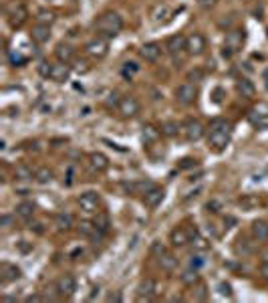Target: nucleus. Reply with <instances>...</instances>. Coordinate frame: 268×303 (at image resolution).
I'll list each match as a JSON object with an SVG mask.
<instances>
[{"label":"nucleus","instance_id":"nucleus-39","mask_svg":"<svg viewBox=\"0 0 268 303\" xmlns=\"http://www.w3.org/2000/svg\"><path fill=\"white\" fill-rule=\"evenodd\" d=\"M236 242H238L236 244V252H238V255H250V252H252V246H248L246 238H238Z\"/></svg>","mask_w":268,"mask_h":303},{"label":"nucleus","instance_id":"nucleus-48","mask_svg":"<svg viewBox=\"0 0 268 303\" xmlns=\"http://www.w3.org/2000/svg\"><path fill=\"white\" fill-rule=\"evenodd\" d=\"M119 104H121L119 93H115V91H113V93L109 95V99H107V106H119Z\"/></svg>","mask_w":268,"mask_h":303},{"label":"nucleus","instance_id":"nucleus-17","mask_svg":"<svg viewBox=\"0 0 268 303\" xmlns=\"http://www.w3.org/2000/svg\"><path fill=\"white\" fill-rule=\"evenodd\" d=\"M55 57H57L61 63H71V61H75V46L69 44V42H59L57 48H55Z\"/></svg>","mask_w":268,"mask_h":303},{"label":"nucleus","instance_id":"nucleus-16","mask_svg":"<svg viewBox=\"0 0 268 303\" xmlns=\"http://www.w3.org/2000/svg\"><path fill=\"white\" fill-rule=\"evenodd\" d=\"M190 240H192V234H190V232H188L184 226H176V228L170 232V242H172L176 248L186 246Z\"/></svg>","mask_w":268,"mask_h":303},{"label":"nucleus","instance_id":"nucleus-42","mask_svg":"<svg viewBox=\"0 0 268 303\" xmlns=\"http://www.w3.org/2000/svg\"><path fill=\"white\" fill-rule=\"evenodd\" d=\"M204 79V71L202 69H194L188 73V81H194V83H200Z\"/></svg>","mask_w":268,"mask_h":303},{"label":"nucleus","instance_id":"nucleus-38","mask_svg":"<svg viewBox=\"0 0 268 303\" xmlns=\"http://www.w3.org/2000/svg\"><path fill=\"white\" fill-rule=\"evenodd\" d=\"M170 14V10H168V6H157L153 12H151V18L155 20V22H162L166 16Z\"/></svg>","mask_w":268,"mask_h":303},{"label":"nucleus","instance_id":"nucleus-5","mask_svg":"<svg viewBox=\"0 0 268 303\" xmlns=\"http://www.w3.org/2000/svg\"><path fill=\"white\" fill-rule=\"evenodd\" d=\"M196 99H198V89L194 83H182L178 89H176V101L180 106H194L196 104Z\"/></svg>","mask_w":268,"mask_h":303},{"label":"nucleus","instance_id":"nucleus-51","mask_svg":"<svg viewBox=\"0 0 268 303\" xmlns=\"http://www.w3.org/2000/svg\"><path fill=\"white\" fill-rule=\"evenodd\" d=\"M220 293L226 295V297H232V287H230V283H220Z\"/></svg>","mask_w":268,"mask_h":303},{"label":"nucleus","instance_id":"nucleus-56","mask_svg":"<svg viewBox=\"0 0 268 303\" xmlns=\"http://www.w3.org/2000/svg\"><path fill=\"white\" fill-rule=\"evenodd\" d=\"M26 301H28V303H32V301H42V297H40V295H28Z\"/></svg>","mask_w":268,"mask_h":303},{"label":"nucleus","instance_id":"nucleus-22","mask_svg":"<svg viewBox=\"0 0 268 303\" xmlns=\"http://www.w3.org/2000/svg\"><path fill=\"white\" fill-rule=\"evenodd\" d=\"M252 236L258 242H266L268 240V222L266 220H254L252 222Z\"/></svg>","mask_w":268,"mask_h":303},{"label":"nucleus","instance_id":"nucleus-8","mask_svg":"<svg viewBox=\"0 0 268 303\" xmlns=\"http://www.w3.org/2000/svg\"><path fill=\"white\" fill-rule=\"evenodd\" d=\"M99 206H101V198H99V194L97 192H83L81 196H79V208L83 210V212H87V214H95L97 210H99Z\"/></svg>","mask_w":268,"mask_h":303},{"label":"nucleus","instance_id":"nucleus-40","mask_svg":"<svg viewBox=\"0 0 268 303\" xmlns=\"http://www.w3.org/2000/svg\"><path fill=\"white\" fill-rule=\"evenodd\" d=\"M194 291H196V293H194V297H196L198 301H206V299H208V289H206V285L198 283V287H196Z\"/></svg>","mask_w":268,"mask_h":303},{"label":"nucleus","instance_id":"nucleus-55","mask_svg":"<svg viewBox=\"0 0 268 303\" xmlns=\"http://www.w3.org/2000/svg\"><path fill=\"white\" fill-rule=\"evenodd\" d=\"M10 61H12V63H18V65H22V63H24V59H22V57H18V55H10Z\"/></svg>","mask_w":268,"mask_h":303},{"label":"nucleus","instance_id":"nucleus-44","mask_svg":"<svg viewBox=\"0 0 268 303\" xmlns=\"http://www.w3.org/2000/svg\"><path fill=\"white\" fill-rule=\"evenodd\" d=\"M50 69H52V63H46V61H42V63L38 65V73H40V77H46V79H48V75H50Z\"/></svg>","mask_w":268,"mask_h":303},{"label":"nucleus","instance_id":"nucleus-50","mask_svg":"<svg viewBox=\"0 0 268 303\" xmlns=\"http://www.w3.org/2000/svg\"><path fill=\"white\" fill-rule=\"evenodd\" d=\"M192 166H196V160L194 158H184L182 164H180V170H186V168H192Z\"/></svg>","mask_w":268,"mask_h":303},{"label":"nucleus","instance_id":"nucleus-27","mask_svg":"<svg viewBox=\"0 0 268 303\" xmlns=\"http://www.w3.org/2000/svg\"><path fill=\"white\" fill-rule=\"evenodd\" d=\"M34 212H36V206L32 204L30 200H24V202H20V204H16V216H20V218H24V220L32 218Z\"/></svg>","mask_w":268,"mask_h":303},{"label":"nucleus","instance_id":"nucleus-43","mask_svg":"<svg viewBox=\"0 0 268 303\" xmlns=\"http://www.w3.org/2000/svg\"><path fill=\"white\" fill-rule=\"evenodd\" d=\"M204 263H206V261H204L200 255H192V257H190V267H192V269H198V271H200V269L204 267Z\"/></svg>","mask_w":268,"mask_h":303},{"label":"nucleus","instance_id":"nucleus-12","mask_svg":"<svg viewBox=\"0 0 268 303\" xmlns=\"http://www.w3.org/2000/svg\"><path fill=\"white\" fill-rule=\"evenodd\" d=\"M139 57L147 63H155L159 57H162V44L159 42H145L139 48Z\"/></svg>","mask_w":268,"mask_h":303},{"label":"nucleus","instance_id":"nucleus-15","mask_svg":"<svg viewBox=\"0 0 268 303\" xmlns=\"http://www.w3.org/2000/svg\"><path fill=\"white\" fill-rule=\"evenodd\" d=\"M155 293H157V283L153 279H143L137 285V299L139 301H149Z\"/></svg>","mask_w":268,"mask_h":303},{"label":"nucleus","instance_id":"nucleus-54","mask_svg":"<svg viewBox=\"0 0 268 303\" xmlns=\"http://www.w3.org/2000/svg\"><path fill=\"white\" fill-rule=\"evenodd\" d=\"M208 208H214L212 212H218V208H220V204H218V202H216V200H212V202H208Z\"/></svg>","mask_w":268,"mask_h":303},{"label":"nucleus","instance_id":"nucleus-6","mask_svg":"<svg viewBox=\"0 0 268 303\" xmlns=\"http://www.w3.org/2000/svg\"><path fill=\"white\" fill-rule=\"evenodd\" d=\"M85 50H87V55L93 57V59H103V57H107V53H109V42H107V38L97 34L95 38H91L85 44Z\"/></svg>","mask_w":268,"mask_h":303},{"label":"nucleus","instance_id":"nucleus-49","mask_svg":"<svg viewBox=\"0 0 268 303\" xmlns=\"http://www.w3.org/2000/svg\"><path fill=\"white\" fill-rule=\"evenodd\" d=\"M196 2H198L202 8H214V6H216L218 0H196Z\"/></svg>","mask_w":268,"mask_h":303},{"label":"nucleus","instance_id":"nucleus-57","mask_svg":"<svg viewBox=\"0 0 268 303\" xmlns=\"http://www.w3.org/2000/svg\"><path fill=\"white\" fill-rule=\"evenodd\" d=\"M214 95H216V97H214V101H216V104H220V101H222V89H216V93H214Z\"/></svg>","mask_w":268,"mask_h":303},{"label":"nucleus","instance_id":"nucleus-41","mask_svg":"<svg viewBox=\"0 0 268 303\" xmlns=\"http://www.w3.org/2000/svg\"><path fill=\"white\" fill-rule=\"evenodd\" d=\"M166 252V246L159 242V240H153L151 242V255H155V257H159V255H164Z\"/></svg>","mask_w":268,"mask_h":303},{"label":"nucleus","instance_id":"nucleus-19","mask_svg":"<svg viewBox=\"0 0 268 303\" xmlns=\"http://www.w3.org/2000/svg\"><path fill=\"white\" fill-rule=\"evenodd\" d=\"M242 42H244V30H240V28H234V30H228L226 32V40H224V46H228V48H232L234 53L242 46Z\"/></svg>","mask_w":268,"mask_h":303},{"label":"nucleus","instance_id":"nucleus-31","mask_svg":"<svg viewBox=\"0 0 268 303\" xmlns=\"http://www.w3.org/2000/svg\"><path fill=\"white\" fill-rule=\"evenodd\" d=\"M159 130H162V136L174 138V136H178V132H180L182 128H180V124H178V122H172V120H168V122H164L162 126H159Z\"/></svg>","mask_w":268,"mask_h":303},{"label":"nucleus","instance_id":"nucleus-24","mask_svg":"<svg viewBox=\"0 0 268 303\" xmlns=\"http://www.w3.org/2000/svg\"><path fill=\"white\" fill-rule=\"evenodd\" d=\"M157 263H159V267H162L164 271H168V273H172L176 267H178V259H176V255H172V252H164V255H159L157 257Z\"/></svg>","mask_w":268,"mask_h":303},{"label":"nucleus","instance_id":"nucleus-32","mask_svg":"<svg viewBox=\"0 0 268 303\" xmlns=\"http://www.w3.org/2000/svg\"><path fill=\"white\" fill-rule=\"evenodd\" d=\"M52 178H55V174H52V170L46 168V166H42V168H38L34 172V180L38 184H48V182H52Z\"/></svg>","mask_w":268,"mask_h":303},{"label":"nucleus","instance_id":"nucleus-13","mask_svg":"<svg viewBox=\"0 0 268 303\" xmlns=\"http://www.w3.org/2000/svg\"><path fill=\"white\" fill-rule=\"evenodd\" d=\"M89 168H91V172L101 174L109 168V158L101 154V152H93V154H89Z\"/></svg>","mask_w":268,"mask_h":303},{"label":"nucleus","instance_id":"nucleus-14","mask_svg":"<svg viewBox=\"0 0 268 303\" xmlns=\"http://www.w3.org/2000/svg\"><path fill=\"white\" fill-rule=\"evenodd\" d=\"M71 71H73V69L69 67V63H57V65H52L48 79L55 81V83H65V81H69Z\"/></svg>","mask_w":268,"mask_h":303},{"label":"nucleus","instance_id":"nucleus-47","mask_svg":"<svg viewBox=\"0 0 268 303\" xmlns=\"http://www.w3.org/2000/svg\"><path fill=\"white\" fill-rule=\"evenodd\" d=\"M107 301H109V303H121V301H123V295H121L119 291H113V293L107 295Z\"/></svg>","mask_w":268,"mask_h":303},{"label":"nucleus","instance_id":"nucleus-21","mask_svg":"<svg viewBox=\"0 0 268 303\" xmlns=\"http://www.w3.org/2000/svg\"><path fill=\"white\" fill-rule=\"evenodd\" d=\"M30 38L36 44H44L50 38V26L48 24H34L32 30H30Z\"/></svg>","mask_w":268,"mask_h":303},{"label":"nucleus","instance_id":"nucleus-58","mask_svg":"<svg viewBox=\"0 0 268 303\" xmlns=\"http://www.w3.org/2000/svg\"><path fill=\"white\" fill-rule=\"evenodd\" d=\"M264 261H268V250H266V252H264Z\"/></svg>","mask_w":268,"mask_h":303},{"label":"nucleus","instance_id":"nucleus-35","mask_svg":"<svg viewBox=\"0 0 268 303\" xmlns=\"http://www.w3.org/2000/svg\"><path fill=\"white\" fill-rule=\"evenodd\" d=\"M36 20H38V24H52L55 22V12H50V10H38V14H36Z\"/></svg>","mask_w":268,"mask_h":303},{"label":"nucleus","instance_id":"nucleus-34","mask_svg":"<svg viewBox=\"0 0 268 303\" xmlns=\"http://www.w3.org/2000/svg\"><path fill=\"white\" fill-rule=\"evenodd\" d=\"M14 178H16V180H24V182H28V180H32V178H34V172H32L26 164H20V166H16V170H14Z\"/></svg>","mask_w":268,"mask_h":303},{"label":"nucleus","instance_id":"nucleus-1","mask_svg":"<svg viewBox=\"0 0 268 303\" xmlns=\"http://www.w3.org/2000/svg\"><path fill=\"white\" fill-rule=\"evenodd\" d=\"M95 30L99 36L103 38H115L121 30H123V18L119 12H103L97 22H95Z\"/></svg>","mask_w":268,"mask_h":303},{"label":"nucleus","instance_id":"nucleus-10","mask_svg":"<svg viewBox=\"0 0 268 303\" xmlns=\"http://www.w3.org/2000/svg\"><path fill=\"white\" fill-rule=\"evenodd\" d=\"M182 132H184V136H186L190 142H198V140H202L204 134H206L202 122H200V120H194V118L186 120V124L182 126Z\"/></svg>","mask_w":268,"mask_h":303},{"label":"nucleus","instance_id":"nucleus-3","mask_svg":"<svg viewBox=\"0 0 268 303\" xmlns=\"http://www.w3.org/2000/svg\"><path fill=\"white\" fill-rule=\"evenodd\" d=\"M26 18H28V10H26V6L22 2H18V0H14V2H10L6 6V20H8V24L12 28L22 26L26 22Z\"/></svg>","mask_w":268,"mask_h":303},{"label":"nucleus","instance_id":"nucleus-33","mask_svg":"<svg viewBox=\"0 0 268 303\" xmlns=\"http://www.w3.org/2000/svg\"><path fill=\"white\" fill-rule=\"evenodd\" d=\"M180 279H182V283H184V285H188V287H194V285H198V283H200V275H198V269H192V267H190V269H188V271H186V273H184Z\"/></svg>","mask_w":268,"mask_h":303},{"label":"nucleus","instance_id":"nucleus-26","mask_svg":"<svg viewBox=\"0 0 268 303\" xmlns=\"http://www.w3.org/2000/svg\"><path fill=\"white\" fill-rule=\"evenodd\" d=\"M159 136H162V130H159V128H155V126H151V124H145V126H143L141 138H143L145 144H155V142L159 140Z\"/></svg>","mask_w":268,"mask_h":303},{"label":"nucleus","instance_id":"nucleus-46","mask_svg":"<svg viewBox=\"0 0 268 303\" xmlns=\"http://www.w3.org/2000/svg\"><path fill=\"white\" fill-rule=\"evenodd\" d=\"M240 204H242V206H248V208H250V206L258 204V200H256L254 196H244V198H240Z\"/></svg>","mask_w":268,"mask_h":303},{"label":"nucleus","instance_id":"nucleus-36","mask_svg":"<svg viewBox=\"0 0 268 303\" xmlns=\"http://www.w3.org/2000/svg\"><path fill=\"white\" fill-rule=\"evenodd\" d=\"M190 242L194 244V248H196V250H206V248H210L208 240H206L204 236H200L198 232H194V234H192V240H190Z\"/></svg>","mask_w":268,"mask_h":303},{"label":"nucleus","instance_id":"nucleus-20","mask_svg":"<svg viewBox=\"0 0 268 303\" xmlns=\"http://www.w3.org/2000/svg\"><path fill=\"white\" fill-rule=\"evenodd\" d=\"M0 279H2V285H6V283H12V281H18L20 279V269L16 267V265H10V263H2V269H0Z\"/></svg>","mask_w":268,"mask_h":303},{"label":"nucleus","instance_id":"nucleus-7","mask_svg":"<svg viewBox=\"0 0 268 303\" xmlns=\"http://www.w3.org/2000/svg\"><path fill=\"white\" fill-rule=\"evenodd\" d=\"M186 46H188V55H192V57H200V55H204V53H206L208 42H206V36H204V34H200V32H192V34H188V38H186Z\"/></svg>","mask_w":268,"mask_h":303},{"label":"nucleus","instance_id":"nucleus-53","mask_svg":"<svg viewBox=\"0 0 268 303\" xmlns=\"http://www.w3.org/2000/svg\"><path fill=\"white\" fill-rule=\"evenodd\" d=\"M0 224H2L4 228H10V224H12V216H8V214H4L2 218H0Z\"/></svg>","mask_w":268,"mask_h":303},{"label":"nucleus","instance_id":"nucleus-2","mask_svg":"<svg viewBox=\"0 0 268 303\" xmlns=\"http://www.w3.org/2000/svg\"><path fill=\"white\" fill-rule=\"evenodd\" d=\"M230 138H232V124L230 122H224V120H218L214 122L212 128H210V136H208V142L210 146L216 150V152H222L228 148L230 144Z\"/></svg>","mask_w":268,"mask_h":303},{"label":"nucleus","instance_id":"nucleus-25","mask_svg":"<svg viewBox=\"0 0 268 303\" xmlns=\"http://www.w3.org/2000/svg\"><path fill=\"white\" fill-rule=\"evenodd\" d=\"M236 89H238V93H240L242 97H246V99H250V97L256 95V87H254V83H252L250 79H238V81H236Z\"/></svg>","mask_w":268,"mask_h":303},{"label":"nucleus","instance_id":"nucleus-37","mask_svg":"<svg viewBox=\"0 0 268 303\" xmlns=\"http://www.w3.org/2000/svg\"><path fill=\"white\" fill-rule=\"evenodd\" d=\"M137 71H139V65H137L135 61H127V63H123V77H125V79H131Z\"/></svg>","mask_w":268,"mask_h":303},{"label":"nucleus","instance_id":"nucleus-18","mask_svg":"<svg viewBox=\"0 0 268 303\" xmlns=\"http://www.w3.org/2000/svg\"><path fill=\"white\" fill-rule=\"evenodd\" d=\"M164 198H166V192H164V188H151L145 196H143V200H145V206H149V208H157L159 204L164 202Z\"/></svg>","mask_w":268,"mask_h":303},{"label":"nucleus","instance_id":"nucleus-29","mask_svg":"<svg viewBox=\"0 0 268 303\" xmlns=\"http://www.w3.org/2000/svg\"><path fill=\"white\" fill-rule=\"evenodd\" d=\"M250 124L256 128V130H268V112L266 114H260L258 110L252 112L250 116Z\"/></svg>","mask_w":268,"mask_h":303},{"label":"nucleus","instance_id":"nucleus-23","mask_svg":"<svg viewBox=\"0 0 268 303\" xmlns=\"http://www.w3.org/2000/svg\"><path fill=\"white\" fill-rule=\"evenodd\" d=\"M125 188H127V192H131V194H143V196H145L151 188H155V184L149 182V180H139V182L125 184Z\"/></svg>","mask_w":268,"mask_h":303},{"label":"nucleus","instance_id":"nucleus-45","mask_svg":"<svg viewBox=\"0 0 268 303\" xmlns=\"http://www.w3.org/2000/svg\"><path fill=\"white\" fill-rule=\"evenodd\" d=\"M73 69H75L77 73H89V69H91V67H89V63H87V61H83V59H81V61H75V67H73Z\"/></svg>","mask_w":268,"mask_h":303},{"label":"nucleus","instance_id":"nucleus-9","mask_svg":"<svg viewBox=\"0 0 268 303\" xmlns=\"http://www.w3.org/2000/svg\"><path fill=\"white\" fill-rule=\"evenodd\" d=\"M117 110H119V116L123 120H129V118H135L139 114L141 106H139V101L133 95H125V97H121V104L117 106Z\"/></svg>","mask_w":268,"mask_h":303},{"label":"nucleus","instance_id":"nucleus-11","mask_svg":"<svg viewBox=\"0 0 268 303\" xmlns=\"http://www.w3.org/2000/svg\"><path fill=\"white\" fill-rule=\"evenodd\" d=\"M75 291H77V279L73 277V275H63L59 281H57V293L61 295V297H65V299H69V297H73L75 295Z\"/></svg>","mask_w":268,"mask_h":303},{"label":"nucleus","instance_id":"nucleus-52","mask_svg":"<svg viewBox=\"0 0 268 303\" xmlns=\"http://www.w3.org/2000/svg\"><path fill=\"white\" fill-rule=\"evenodd\" d=\"M260 277L268 281V261H264V263L260 265Z\"/></svg>","mask_w":268,"mask_h":303},{"label":"nucleus","instance_id":"nucleus-30","mask_svg":"<svg viewBox=\"0 0 268 303\" xmlns=\"http://www.w3.org/2000/svg\"><path fill=\"white\" fill-rule=\"evenodd\" d=\"M93 222H95L97 230H101V232H107V230H109V226H111V218H109V214H107V212H97V216L93 218Z\"/></svg>","mask_w":268,"mask_h":303},{"label":"nucleus","instance_id":"nucleus-4","mask_svg":"<svg viewBox=\"0 0 268 303\" xmlns=\"http://www.w3.org/2000/svg\"><path fill=\"white\" fill-rule=\"evenodd\" d=\"M186 38H188V36H184V34H180V32H178V34L170 36V38H168V42H166V48H168V53L172 55L174 63H182V61H184V55L188 53Z\"/></svg>","mask_w":268,"mask_h":303},{"label":"nucleus","instance_id":"nucleus-28","mask_svg":"<svg viewBox=\"0 0 268 303\" xmlns=\"http://www.w3.org/2000/svg\"><path fill=\"white\" fill-rule=\"evenodd\" d=\"M55 226H57L61 232L71 230V228H73V216H71L69 212H61V214H57V218H55Z\"/></svg>","mask_w":268,"mask_h":303}]
</instances>
